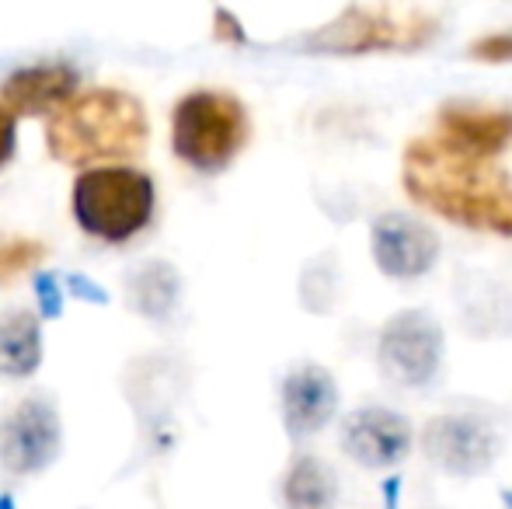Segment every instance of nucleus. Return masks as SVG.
Returning <instances> with one entry per match:
<instances>
[{"label": "nucleus", "instance_id": "4468645a", "mask_svg": "<svg viewBox=\"0 0 512 509\" xmlns=\"http://www.w3.org/2000/svg\"><path fill=\"white\" fill-rule=\"evenodd\" d=\"M42 363V328L39 318L25 307L0 314V374L32 377Z\"/></svg>", "mask_w": 512, "mask_h": 509}, {"label": "nucleus", "instance_id": "dca6fc26", "mask_svg": "<svg viewBox=\"0 0 512 509\" xmlns=\"http://www.w3.org/2000/svg\"><path fill=\"white\" fill-rule=\"evenodd\" d=\"M129 300L147 318H164L178 300V272L168 262H147L129 276Z\"/></svg>", "mask_w": 512, "mask_h": 509}, {"label": "nucleus", "instance_id": "39448f33", "mask_svg": "<svg viewBox=\"0 0 512 509\" xmlns=\"http://www.w3.org/2000/svg\"><path fill=\"white\" fill-rule=\"evenodd\" d=\"M439 21L425 11L394 7H349L331 25L310 35V46L324 53H384V49H418L432 42Z\"/></svg>", "mask_w": 512, "mask_h": 509}, {"label": "nucleus", "instance_id": "20e7f679", "mask_svg": "<svg viewBox=\"0 0 512 509\" xmlns=\"http://www.w3.org/2000/svg\"><path fill=\"white\" fill-rule=\"evenodd\" d=\"M157 189L140 168H91L74 182V217L91 238L129 241L154 217Z\"/></svg>", "mask_w": 512, "mask_h": 509}, {"label": "nucleus", "instance_id": "1a4fd4ad", "mask_svg": "<svg viewBox=\"0 0 512 509\" xmlns=\"http://www.w3.org/2000/svg\"><path fill=\"white\" fill-rule=\"evenodd\" d=\"M370 248L380 272L391 279H418L436 265L439 238L429 224L408 213H380L373 220Z\"/></svg>", "mask_w": 512, "mask_h": 509}, {"label": "nucleus", "instance_id": "f257e3e1", "mask_svg": "<svg viewBox=\"0 0 512 509\" xmlns=\"http://www.w3.org/2000/svg\"><path fill=\"white\" fill-rule=\"evenodd\" d=\"M401 185L418 206L453 224L512 238V178L485 157L418 136L401 154Z\"/></svg>", "mask_w": 512, "mask_h": 509}, {"label": "nucleus", "instance_id": "f3484780", "mask_svg": "<svg viewBox=\"0 0 512 509\" xmlns=\"http://www.w3.org/2000/svg\"><path fill=\"white\" fill-rule=\"evenodd\" d=\"M46 255V245L35 238H4L0 241V286L14 283L21 272L32 269Z\"/></svg>", "mask_w": 512, "mask_h": 509}, {"label": "nucleus", "instance_id": "9b49d317", "mask_svg": "<svg viewBox=\"0 0 512 509\" xmlns=\"http://www.w3.org/2000/svg\"><path fill=\"white\" fill-rule=\"evenodd\" d=\"M77 84H81V74H77L70 63H35V67H25L18 74H11L0 88V105L18 116H42V112H56L77 98Z\"/></svg>", "mask_w": 512, "mask_h": 509}, {"label": "nucleus", "instance_id": "0eeeda50", "mask_svg": "<svg viewBox=\"0 0 512 509\" xmlns=\"http://www.w3.org/2000/svg\"><path fill=\"white\" fill-rule=\"evenodd\" d=\"M60 443V412L49 398H25L0 419V464L11 475L46 471L60 454Z\"/></svg>", "mask_w": 512, "mask_h": 509}, {"label": "nucleus", "instance_id": "a211bd4d", "mask_svg": "<svg viewBox=\"0 0 512 509\" xmlns=\"http://www.w3.org/2000/svg\"><path fill=\"white\" fill-rule=\"evenodd\" d=\"M471 53L485 63H506L512 60V32H492L471 46Z\"/></svg>", "mask_w": 512, "mask_h": 509}, {"label": "nucleus", "instance_id": "ddd939ff", "mask_svg": "<svg viewBox=\"0 0 512 509\" xmlns=\"http://www.w3.org/2000/svg\"><path fill=\"white\" fill-rule=\"evenodd\" d=\"M338 391L324 367L304 363L283 381V422L290 436H310L324 429V422L335 415Z\"/></svg>", "mask_w": 512, "mask_h": 509}, {"label": "nucleus", "instance_id": "7ed1b4c3", "mask_svg": "<svg viewBox=\"0 0 512 509\" xmlns=\"http://www.w3.org/2000/svg\"><path fill=\"white\" fill-rule=\"evenodd\" d=\"M251 136L248 109L230 91H192L175 105L171 116V147L189 168L220 175L230 168Z\"/></svg>", "mask_w": 512, "mask_h": 509}, {"label": "nucleus", "instance_id": "6ab92c4d", "mask_svg": "<svg viewBox=\"0 0 512 509\" xmlns=\"http://www.w3.org/2000/svg\"><path fill=\"white\" fill-rule=\"evenodd\" d=\"M14 154V116L0 105V168L11 161Z\"/></svg>", "mask_w": 512, "mask_h": 509}, {"label": "nucleus", "instance_id": "423d86ee", "mask_svg": "<svg viewBox=\"0 0 512 509\" xmlns=\"http://www.w3.org/2000/svg\"><path fill=\"white\" fill-rule=\"evenodd\" d=\"M380 370L391 384L422 387L443 363V328L425 311H401L380 332Z\"/></svg>", "mask_w": 512, "mask_h": 509}, {"label": "nucleus", "instance_id": "f03ea898", "mask_svg": "<svg viewBox=\"0 0 512 509\" xmlns=\"http://www.w3.org/2000/svg\"><path fill=\"white\" fill-rule=\"evenodd\" d=\"M143 102L119 88H91L70 98L46 123V147L56 161L88 168L98 161H126L147 150Z\"/></svg>", "mask_w": 512, "mask_h": 509}, {"label": "nucleus", "instance_id": "aec40b11", "mask_svg": "<svg viewBox=\"0 0 512 509\" xmlns=\"http://www.w3.org/2000/svg\"><path fill=\"white\" fill-rule=\"evenodd\" d=\"M506 503H509V506H512V496H509V492H506Z\"/></svg>", "mask_w": 512, "mask_h": 509}, {"label": "nucleus", "instance_id": "6e6552de", "mask_svg": "<svg viewBox=\"0 0 512 509\" xmlns=\"http://www.w3.org/2000/svg\"><path fill=\"white\" fill-rule=\"evenodd\" d=\"M422 447L443 471L471 478L499 457V433L481 415H436L422 429Z\"/></svg>", "mask_w": 512, "mask_h": 509}, {"label": "nucleus", "instance_id": "f8f14e48", "mask_svg": "<svg viewBox=\"0 0 512 509\" xmlns=\"http://www.w3.org/2000/svg\"><path fill=\"white\" fill-rule=\"evenodd\" d=\"M439 140L464 150V154L492 161L495 154H502L512 143V112L474 109V105H443L439 109Z\"/></svg>", "mask_w": 512, "mask_h": 509}, {"label": "nucleus", "instance_id": "2eb2a0df", "mask_svg": "<svg viewBox=\"0 0 512 509\" xmlns=\"http://www.w3.org/2000/svg\"><path fill=\"white\" fill-rule=\"evenodd\" d=\"M338 499V478L321 457H297L286 471L283 503L286 509H331Z\"/></svg>", "mask_w": 512, "mask_h": 509}, {"label": "nucleus", "instance_id": "9d476101", "mask_svg": "<svg viewBox=\"0 0 512 509\" xmlns=\"http://www.w3.org/2000/svg\"><path fill=\"white\" fill-rule=\"evenodd\" d=\"M342 447L359 468H394L411 450V426L391 408H356L342 422Z\"/></svg>", "mask_w": 512, "mask_h": 509}]
</instances>
